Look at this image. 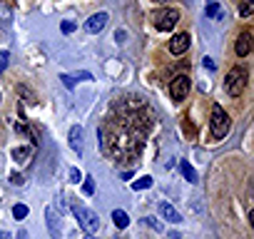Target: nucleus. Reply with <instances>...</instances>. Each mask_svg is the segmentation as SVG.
<instances>
[{
  "label": "nucleus",
  "instance_id": "29",
  "mask_svg": "<svg viewBox=\"0 0 254 239\" xmlns=\"http://www.w3.org/2000/svg\"><path fill=\"white\" fill-rule=\"evenodd\" d=\"M157 3H167V0H157Z\"/></svg>",
  "mask_w": 254,
  "mask_h": 239
},
{
  "label": "nucleus",
  "instance_id": "15",
  "mask_svg": "<svg viewBox=\"0 0 254 239\" xmlns=\"http://www.w3.org/2000/svg\"><path fill=\"white\" fill-rule=\"evenodd\" d=\"M204 13H207V18H214V20H219V18H222V8H219L217 3H209Z\"/></svg>",
  "mask_w": 254,
  "mask_h": 239
},
{
  "label": "nucleus",
  "instance_id": "9",
  "mask_svg": "<svg viewBox=\"0 0 254 239\" xmlns=\"http://www.w3.org/2000/svg\"><path fill=\"white\" fill-rule=\"evenodd\" d=\"M107 20H110L107 13H95V15L85 23V30H87V33H100V30L107 25Z\"/></svg>",
  "mask_w": 254,
  "mask_h": 239
},
{
  "label": "nucleus",
  "instance_id": "24",
  "mask_svg": "<svg viewBox=\"0 0 254 239\" xmlns=\"http://www.w3.org/2000/svg\"><path fill=\"white\" fill-rule=\"evenodd\" d=\"M10 182H13V184H18V187H20V184H23V182H25V179H23V175H15V172H13V175H10Z\"/></svg>",
  "mask_w": 254,
  "mask_h": 239
},
{
  "label": "nucleus",
  "instance_id": "17",
  "mask_svg": "<svg viewBox=\"0 0 254 239\" xmlns=\"http://www.w3.org/2000/svg\"><path fill=\"white\" fill-rule=\"evenodd\" d=\"M13 217H15V219H25V217H28V207H25V204H15V207H13Z\"/></svg>",
  "mask_w": 254,
  "mask_h": 239
},
{
  "label": "nucleus",
  "instance_id": "18",
  "mask_svg": "<svg viewBox=\"0 0 254 239\" xmlns=\"http://www.w3.org/2000/svg\"><path fill=\"white\" fill-rule=\"evenodd\" d=\"M150 184H152V177H142V179L132 182V189H147Z\"/></svg>",
  "mask_w": 254,
  "mask_h": 239
},
{
  "label": "nucleus",
  "instance_id": "25",
  "mask_svg": "<svg viewBox=\"0 0 254 239\" xmlns=\"http://www.w3.org/2000/svg\"><path fill=\"white\" fill-rule=\"evenodd\" d=\"M202 65H204L207 70H214V60H212V58H204V62H202Z\"/></svg>",
  "mask_w": 254,
  "mask_h": 239
},
{
  "label": "nucleus",
  "instance_id": "23",
  "mask_svg": "<svg viewBox=\"0 0 254 239\" xmlns=\"http://www.w3.org/2000/svg\"><path fill=\"white\" fill-rule=\"evenodd\" d=\"M80 179H82L80 170H77V167H72V170H70V182H80Z\"/></svg>",
  "mask_w": 254,
  "mask_h": 239
},
{
  "label": "nucleus",
  "instance_id": "3",
  "mask_svg": "<svg viewBox=\"0 0 254 239\" xmlns=\"http://www.w3.org/2000/svg\"><path fill=\"white\" fill-rule=\"evenodd\" d=\"M209 130L214 140H222L229 132V115L224 112L222 105H212V117H209Z\"/></svg>",
  "mask_w": 254,
  "mask_h": 239
},
{
  "label": "nucleus",
  "instance_id": "27",
  "mask_svg": "<svg viewBox=\"0 0 254 239\" xmlns=\"http://www.w3.org/2000/svg\"><path fill=\"white\" fill-rule=\"evenodd\" d=\"M0 239H13V234L10 232H0Z\"/></svg>",
  "mask_w": 254,
  "mask_h": 239
},
{
  "label": "nucleus",
  "instance_id": "2",
  "mask_svg": "<svg viewBox=\"0 0 254 239\" xmlns=\"http://www.w3.org/2000/svg\"><path fill=\"white\" fill-rule=\"evenodd\" d=\"M70 207H72L75 217L80 219V227L85 229V234H90V237H92V234L100 229V217H97L92 209H87V207H82L80 202H75V199L70 202Z\"/></svg>",
  "mask_w": 254,
  "mask_h": 239
},
{
  "label": "nucleus",
  "instance_id": "5",
  "mask_svg": "<svg viewBox=\"0 0 254 239\" xmlns=\"http://www.w3.org/2000/svg\"><path fill=\"white\" fill-rule=\"evenodd\" d=\"M190 90H192V82H190V77H187V75H175V80L170 82V97H172L175 102L187 100Z\"/></svg>",
  "mask_w": 254,
  "mask_h": 239
},
{
  "label": "nucleus",
  "instance_id": "26",
  "mask_svg": "<svg viewBox=\"0 0 254 239\" xmlns=\"http://www.w3.org/2000/svg\"><path fill=\"white\" fill-rule=\"evenodd\" d=\"M145 222H147V224H150V227H155V229H160V222H155V219H150V217H147V219H145Z\"/></svg>",
  "mask_w": 254,
  "mask_h": 239
},
{
  "label": "nucleus",
  "instance_id": "19",
  "mask_svg": "<svg viewBox=\"0 0 254 239\" xmlns=\"http://www.w3.org/2000/svg\"><path fill=\"white\" fill-rule=\"evenodd\" d=\"M85 194H95V177H85Z\"/></svg>",
  "mask_w": 254,
  "mask_h": 239
},
{
  "label": "nucleus",
  "instance_id": "28",
  "mask_svg": "<svg viewBox=\"0 0 254 239\" xmlns=\"http://www.w3.org/2000/svg\"><path fill=\"white\" fill-rule=\"evenodd\" d=\"M18 239H28V232H25V229H20V232H18Z\"/></svg>",
  "mask_w": 254,
  "mask_h": 239
},
{
  "label": "nucleus",
  "instance_id": "6",
  "mask_svg": "<svg viewBox=\"0 0 254 239\" xmlns=\"http://www.w3.org/2000/svg\"><path fill=\"white\" fill-rule=\"evenodd\" d=\"M190 43H192V38H190V33H177L172 40H170V53L172 55H182V53H187L190 50Z\"/></svg>",
  "mask_w": 254,
  "mask_h": 239
},
{
  "label": "nucleus",
  "instance_id": "11",
  "mask_svg": "<svg viewBox=\"0 0 254 239\" xmlns=\"http://www.w3.org/2000/svg\"><path fill=\"white\" fill-rule=\"evenodd\" d=\"M70 147H72L77 155H82V127H80V125H75V127L70 130Z\"/></svg>",
  "mask_w": 254,
  "mask_h": 239
},
{
  "label": "nucleus",
  "instance_id": "22",
  "mask_svg": "<svg viewBox=\"0 0 254 239\" xmlns=\"http://www.w3.org/2000/svg\"><path fill=\"white\" fill-rule=\"evenodd\" d=\"M8 60H10V55H8V53H0V72H3V70L8 67Z\"/></svg>",
  "mask_w": 254,
  "mask_h": 239
},
{
  "label": "nucleus",
  "instance_id": "7",
  "mask_svg": "<svg viewBox=\"0 0 254 239\" xmlns=\"http://www.w3.org/2000/svg\"><path fill=\"white\" fill-rule=\"evenodd\" d=\"M234 53H237L239 58H247V55L252 53V33H249V30H244V33L239 35V40H237V45H234Z\"/></svg>",
  "mask_w": 254,
  "mask_h": 239
},
{
  "label": "nucleus",
  "instance_id": "13",
  "mask_svg": "<svg viewBox=\"0 0 254 239\" xmlns=\"http://www.w3.org/2000/svg\"><path fill=\"white\" fill-rule=\"evenodd\" d=\"M112 222H115V227H120V229H125L127 224H130V217H127L122 209H115L112 212Z\"/></svg>",
  "mask_w": 254,
  "mask_h": 239
},
{
  "label": "nucleus",
  "instance_id": "8",
  "mask_svg": "<svg viewBox=\"0 0 254 239\" xmlns=\"http://www.w3.org/2000/svg\"><path fill=\"white\" fill-rule=\"evenodd\" d=\"M157 212H160L162 219H167V222H172V224H180V222H182V214H180L172 204H167V202H160Z\"/></svg>",
  "mask_w": 254,
  "mask_h": 239
},
{
  "label": "nucleus",
  "instance_id": "20",
  "mask_svg": "<svg viewBox=\"0 0 254 239\" xmlns=\"http://www.w3.org/2000/svg\"><path fill=\"white\" fill-rule=\"evenodd\" d=\"M60 30H63V33H65V35H70V33H72V30H75V23H72V20H65V23H63V25H60Z\"/></svg>",
  "mask_w": 254,
  "mask_h": 239
},
{
  "label": "nucleus",
  "instance_id": "21",
  "mask_svg": "<svg viewBox=\"0 0 254 239\" xmlns=\"http://www.w3.org/2000/svg\"><path fill=\"white\" fill-rule=\"evenodd\" d=\"M60 80H63V85H65V87H70V90L75 87V77H72V75H63Z\"/></svg>",
  "mask_w": 254,
  "mask_h": 239
},
{
  "label": "nucleus",
  "instance_id": "10",
  "mask_svg": "<svg viewBox=\"0 0 254 239\" xmlns=\"http://www.w3.org/2000/svg\"><path fill=\"white\" fill-rule=\"evenodd\" d=\"M45 219H48V229H50V237L58 239L60 237V224H58V214L53 212V207L45 209Z\"/></svg>",
  "mask_w": 254,
  "mask_h": 239
},
{
  "label": "nucleus",
  "instance_id": "12",
  "mask_svg": "<svg viewBox=\"0 0 254 239\" xmlns=\"http://www.w3.org/2000/svg\"><path fill=\"white\" fill-rule=\"evenodd\" d=\"M180 172L185 175V179H187V182H192V184L197 182V172H194V167H192L187 160H182V162H180Z\"/></svg>",
  "mask_w": 254,
  "mask_h": 239
},
{
  "label": "nucleus",
  "instance_id": "16",
  "mask_svg": "<svg viewBox=\"0 0 254 239\" xmlns=\"http://www.w3.org/2000/svg\"><path fill=\"white\" fill-rule=\"evenodd\" d=\"M252 13H254V0H244L242 8H239V15H242V18H249Z\"/></svg>",
  "mask_w": 254,
  "mask_h": 239
},
{
  "label": "nucleus",
  "instance_id": "1",
  "mask_svg": "<svg viewBox=\"0 0 254 239\" xmlns=\"http://www.w3.org/2000/svg\"><path fill=\"white\" fill-rule=\"evenodd\" d=\"M247 67L244 65H234L229 72H227V80H224V90L229 97H239L247 87Z\"/></svg>",
  "mask_w": 254,
  "mask_h": 239
},
{
  "label": "nucleus",
  "instance_id": "4",
  "mask_svg": "<svg viewBox=\"0 0 254 239\" xmlns=\"http://www.w3.org/2000/svg\"><path fill=\"white\" fill-rule=\"evenodd\" d=\"M177 20H180V13L172 10V8H160V10L152 13V25H155L157 30H162V33L172 30V28L177 25Z\"/></svg>",
  "mask_w": 254,
  "mask_h": 239
},
{
  "label": "nucleus",
  "instance_id": "14",
  "mask_svg": "<svg viewBox=\"0 0 254 239\" xmlns=\"http://www.w3.org/2000/svg\"><path fill=\"white\" fill-rule=\"evenodd\" d=\"M30 155H33L30 147H18V150H13V160H18V162H28Z\"/></svg>",
  "mask_w": 254,
  "mask_h": 239
}]
</instances>
